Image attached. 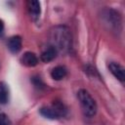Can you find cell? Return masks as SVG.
I'll return each instance as SVG.
<instances>
[{"instance_id":"13","label":"cell","mask_w":125,"mask_h":125,"mask_svg":"<svg viewBox=\"0 0 125 125\" xmlns=\"http://www.w3.org/2000/svg\"><path fill=\"white\" fill-rule=\"evenodd\" d=\"M3 26H4V24H3V21L0 20V32L2 31V29H3Z\"/></svg>"},{"instance_id":"5","label":"cell","mask_w":125,"mask_h":125,"mask_svg":"<svg viewBox=\"0 0 125 125\" xmlns=\"http://www.w3.org/2000/svg\"><path fill=\"white\" fill-rule=\"evenodd\" d=\"M8 48L13 53H18L21 49V38L19 35L12 36L8 41Z\"/></svg>"},{"instance_id":"1","label":"cell","mask_w":125,"mask_h":125,"mask_svg":"<svg viewBox=\"0 0 125 125\" xmlns=\"http://www.w3.org/2000/svg\"><path fill=\"white\" fill-rule=\"evenodd\" d=\"M78 100L81 104L82 109L87 116H94L97 112V104L87 90L81 89L77 93Z\"/></svg>"},{"instance_id":"8","label":"cell","mask_w":125,"mask_h":125,"mask_svg":"<svg viewBox=\"0 0 125 125\" xmlns=\"http://www.w3.org/2000/svg\"><path fill=\"white\" fill-rule=\"evenodd\" d=\"M40 114L49 119H58L60 117V114L54 107H42L40 109Z\"/></svg>"},{"instance_id":"7","label":"cell","mask_w":125,"mask_h":125,"mask_svg":"<svg viewBox=\"0 0 125 125\" xmlns=\"http://www.w3.org/2000/svg\"><path fill=\"white\" fill-rule=\"evenodd\" d=\"M27 5H28V10H29L30 15H31L34 19H35V18H38L39 15H40V12H41L39 1L31 0V1H28Z\"/></svg>"},{"instance_id":"10","label":"cell","mask_w":125,"mask_h":125,"mask_svg":"<svg viewBox=\"0 0 125 125\" xmlns=\"http://www.w3.org/2000/svg\"><path fill=\"white\" fill-rule=\"evenodd\" d=\"M9 98V90L5 82H0V103L6 104Z\"/></svg>"},{"instance_id":"9","label":"cell","mask_w":125,"mask_h":125,"mask_svg":"<svg viewBox=\"0 0 125 125\" xmlns=\"http://www.w3.org/2000/svg\"><path fill=\"white\" fill-rule=\"evenodd\" d=\"M66 75V69L63 66H56L55 68H53V70L51 71V76L53 79L55 80H61L62 79L64 76Z\"/></svg>"},{"instance_id":"6","label":"cell","mask_w":125,"mask_h":125,"mask_svg":"<svg viewBox=\"0 0 125 125\" xmlns=\"http://www.w3.org/2000/svg\"><path fill=\"white\" fill-rule=\"evenodd\" d=\"M57 53H58V50L56 49V47L50 46L41 54V61L44 62H49L56 58Z\"/></svg>"},{"instance_id":"11","label":"cell","mask_w":125,"mask_h":125,"mask_svg":"<svg viewBox=\"0 0 125 125\" xmlns=\"http://www.w3.org/2000/svg\"><path fill=\"white\" fill-rule=\"evenodd\" d=\"M0 125H11L9 118L5 113L0 114Z\"/></svg>"},{"instance_id":"2","label":"cell","mask_w":125,"mask_h":125,"mask_svg":"<svg viewBox=\"0 0 125 125\" xmlns=\"http://www.w3.org/2000/svg\"><path fill=\"white\" fill-rule=\"evenodd\" d=\"M53 38L54 42L57 44V49L61 50H68L71 46V36L69 30L64 26H59L55 28L53 31Z\"/></svg>"},{"instance_id":"3","label":"cell","mask_w":125,"mask_h":125,"mask_svg":"<svg viewBox=\"0 0 125 125\" xmlns=\"http://www.w3.org/2000/svg\"><path fill=\"white\" fill-rule=\"evenodd\" d=\"M108 68L110 70V72L121 82H123L125 80V72H124V67L122 65H120L117 62H110L108 64Z\"/></svg>"},{"instance_id":"4","label":"cell","mask_w":125,"mask_h":125,"mask_svg":"<svg viewBox=\"0 0 125 125\" xmlns=\"http://www.w3.org/2000/svg\"><path fill=\"white\" fill-rule=\"evenodd\" d=\"M21 62L25 66L32 67V66H35L38 63V59H37V57H36V55L34 53L26 52V53H24L22 55V57L21 59Z\"/></svg>"},{"instance_id":"12","label":"cell","mask_w":125,"mask_h":125,"mask_svg":"<svg viewBox=\"0 0 125 125\" xmlns=\"http://www.w3.org/2000/svg\"><path fill=\"white\" fill-rule=\"evenodd\" d=\"M32 82H33L34 86H36L37 88H43L44 87V83L42 82L40 77H32Z\"/></svg>"}]
</instances>
